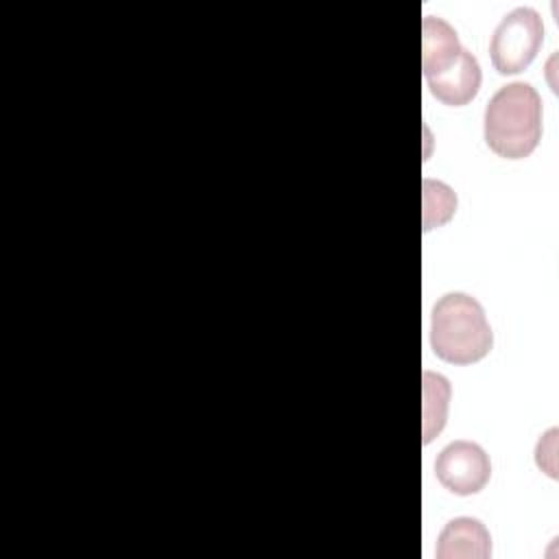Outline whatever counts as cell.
I'll list each match as a JSON object with an SVG mask.
<instances>
[{"mask_svg":"<svg viewBox=\"0 0 559 559\" xmlns=\"http://www.w3.org/2000/svg\"><path fill=\"white\" fill-rule=\"evenodd\" d=\"M424 443H430L445 426L448 402H450V382L432 371H424Z\"/></svg>","mask_w":559,"mask_h":559,"instance_id":"8","label":"cell"},{"mask_svg":"<svg viewBox=\"0 0 559 559\" xmlns=\"http://www.w3.org/2000/svg\"><path fill=\"white\" fill-rule=\"evenodd\" d=\"M544 41V24L535 9L518 7L496 26L489 44L491 66L498 74H518L531 66Z\"/></svg>","mask_w":559,"mask_h":559,"instance_id":"3","label":"cell"},{"mask_svg":"<svg viewBox=\"0 0 559 559\" xmlns=\"http://www.w3.org/2000/svg\"><path fill=\"white\" fill-rule=\"evenodd\" d=\"M456 31L437 15H426L421 22V70L424 79L448 72L463 55Z\"/></svg>","mask_w":559,"mask_h":559,"instance_id":"5","label":"cell"},{"mask_svg":"<svg viewBox=\"0 0 559 559\" xmlns=\"http://www.w3.org/2000/svg\"><path fill=\"white\" fill-rule=\"evenodd\" d=\"M435 476L448 491L456 496H472L489 483L491 463L478 443L459 439L439 452Z\"/></svg>","mask_w":559,"mask_h":559,"instance_id":"4","label":"cell"},{"mask_svg":"<svg viewBox=\"0 0 559 559\" xmlns=\"http://www.w3.org/2000/svg\"><path fill=\"white\" fill-rule=\"evenodd\" d=\"M480 79L483 74H480L478 59L469 50H463L461 59L448 72L426 79V83L430 94L443 105L463 107L478 94Z\"/></svg>","mask_w":559,"mask_h":559,"instance_id":"7","label":"cell"},{"mask_svg":"<svg viewBox=\"0 0 559 559\" xmlns=\"http://www.w3.org/2000/svg\"><path fill=\"white\" fill-rule=\"evenodd\" d=\"M430 347L452 365H472L493 347V332L483 306L467 293L443 295L430 317Z\"/></svg>","mask_w":559,"mask_h":559,"instance_id":"2","label":"cell"},{"mask_svg":"<svg viewBox=\"0 0 559 559\" xmlns=\"http://www.w3.org/2000/svg\"><path fill=\"white\" fill-rule=\"evenodd\" d=\"M454 212L456 194L452 192V188L435 179H424V231L443 225L452 218Z\"/></svg>","mask_w":559,"mask_h":559,"instance_id":"9","label":"cell"},{"mask_svg":"<svg viewBox=\"0 0 559 559\" xmlns=\"http://www.w3.org/2000/svg\"><path fill=\"white\" fill-rule=\"evenodd\" d=\"M542 138V98L531 83L502 85L485 109V142L504 159L528 157Z\"/></svg>","mask_w":559,"mask_h":559,"instance_id":"1","label":"cell"},{"mask_svg":"<svg viewBox=\"0 0 559 559\" xmlns=\"http://www.w3.org/2000/svg\"><path fill=\"white\" fill-rule=\"evenodd\" d=\"M491 555V537L476 518H454L445 524L437 539L439 559H487Z\"/></svg>","mask_w":559,"mask_h":559,"instance_id":"6","label":"cell"}]
</instances>
